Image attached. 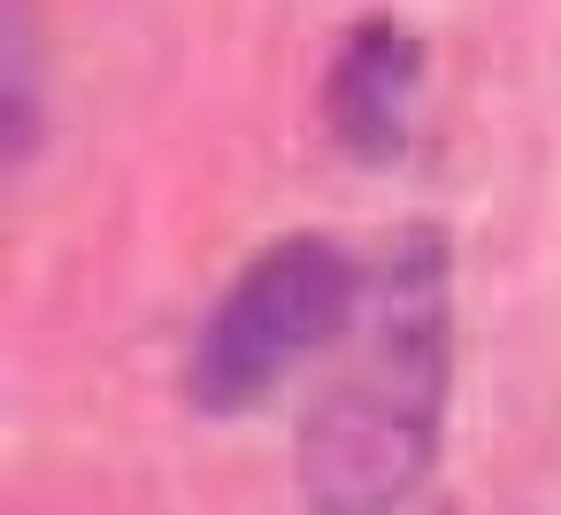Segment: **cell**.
<instances>
[{
    "instance_id": "3957f363",
    "label": "cell",
    "mask_w": 561,
    "mask_h": 515,
    "mask_svg": "<svg viewBox=\"0 0 561 515\" xmlns=\"http://www.w3.org/2000/svg\"><path fill=\"white\" fill-rule=\"evenodd\" d=\"M415 93H423V39L400 32L392 16L354 24L339 62H331V85H323L331 139L354 162L392 170L408 154V131H415Z\"/></svg>"
},
{
    "instance_id": "7a4b0ae2",
    "label": "cell",
    "mask_w": 561,
    "mask_h": 515,
    "mask_svg": "<svg viewBox=\"0 0 561 515\" xmlns=\"http://www.w3.org/2000/svg\"><path fill=\"white\" fill-rule=\"evenodd\" d=\"M354 316H362V277L331 239L293 231V239L262 247L231 277V293L216 300V316L193 346V369H185L193 408L201 415L254 408L285 369H300L316 346H331Z\"/></svg>"
},
{
    "instance_id": "6da1fadb",
    "label": "cell",
    "mask_w": 561,
    "mask_h": 515,
    "mask_svg": "<svg viewBox=\"0 0 561 515\" xmlns=\"http://www.w3.org/2000/svg\"><path fill=\"white\" fill-rule=\"evenodd\" d=\"M446 346H454V262L431 224L400 231L377 262L354 354L300 415L293 484L308 515H400L438 454L446 408Z\"/></svg>"
},
{
    "instance_id": "277c9868",
    "label": "cell",
    "mask_w": 561,
    "mask_h": 515,
    "mask_svg": "<svg viewBox=\"0 0 561 515\" xmlns=\"http://www.w3.org/2000/svg\"><path fill=\"white\" fill-rule=\"evenodd\" d=\"M9 162L32 154V32H24V0H9Z\"/></svg>"
}]
</instances>
